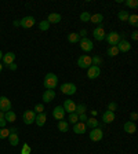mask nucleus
<instances>
[{"mask_svg": "<svg viewBox=\"0 0 138 154\" xmlns=\"http://www.w3.org/2000/svg\"><path fill=\"white\" fill-rule=\"evenodd\" d=\"M108 110H109V112H113V113H115V110H117V103L110 102L109 105H108Z\"/></svg>", "mask_w": 138, "mask_h": 154, "instance_id": "obj_39", "label": "nucleus"}, {"mask_svg": "<svg viewBox=\"0 0 138 154\" xmlns=\"http://www.w3.org/2000/svg\"><path fill=\"white\" fill-rule=\"evenodd\" d=\"M80 48L83 50V51H91L92 48H94V44H92V41L90 40V39H87V37H83V39H80Z\"/></svg>", "mask_w": 138, "mask_h": 154, "instance_id": "obj_10", "label": "nucleus"}, {"mask_svg": "<svg viewBox=\"0 0 138 154\" xmlns=\"http://www.w3.org/2000/svg\"><path fill=\"white\" fill-rule=\"evenodd\" d=\"M86 124L84 123H76V124H73V132L75 133H79V135H81V133H84L86 132Z\"/></svg>", "mask_w": 138, "mask_h": 154, "instance_id": "obj_18", "label": "nucleus"}, {"mask_svg": "<svg viewBox=\"0 0 138 154\" xmlns=\"http://www.w3.org/2000/svg\"><path fill=\"white\" fill-rule=\"evenodd\" d=\"M137 118H138V114L134 112V113H131V121H137Z\"/></svg>", "mask_w": 138, "mask_h": 154, "instance_id": "obj_45", "label": "nucleus"}, {"mask_svg": "<svg viewBox=\"0 0 138 154\" xmlns=\"http://www.w3.org/2000/svg\"><path fill=\"white\" fill-rule=\"evenodd\" d=\"M0 118H4V112L0 110Z\"/></svg>", "mask_w": 138, "mask_h": 154, "instance_id": "obj_47", "label": "nucleus"}, {"mask_svg": "<svg viewBox=\"0 0 138 154\" xmlns=\"http://www.w3.org/2000/svg\"><path fill=\"white\" fill-rule=\"evenodd\" d=\"M63 110H65V113H75L76 110V103L73 101H70V99H66L65 102H63Z\"/></svg>", "mask_w": 138, "mask_h": 154, "instance_id": "obj_11", "label": "nucleus"}, {"mask_svg": "<svg viewBox=\"0 0 138 154\" xmlns=\"http://www.w3.org/2000/svg\"><path fill=\"white\" fill-rule=\"evenodd\" d=\"M0 110L4 113L11 110V102L7 97H0Z\"/></svg>", "mask_w": 138, "mask_h": 154, "instance_id": "obj_8", "label": "nucleus"}, {"mask_svg": "<svg viewBox=\"0 0 138 154\" xmlns=\"http://www.w3.org/2000/svg\"><path fill=\"white\" fill-rule=\"evenodd\" d=\"M54 98H55V91L54 90H46L44 94H43V102L48 103V102H51Z\"/></svg>", "mask_w": 138, "mask_h": 154, "instance_id": "obj_16", "label": "nucleus"}, {"mask_svg": "<svg viewBox=\"0 0 138 154\" xmlns=\"http://www.w3.org/2000/svg\"><path fill=\"white\" fill-rule=\"evenodd\" d=\"M91 65H92V62H91V57L90 55H81L77 59V66L81 69H88Z\"/></svg>", "mask_w": 138, "mask_h": 154, "instance_id": "obj_4", "label": "nucleus"}, {"mask_svg": "<svg viewBox=\"0 0 138 154\" xmlns=\"http://www.w3.org/2000/svg\"><path fill=\"white\" fill-rule=\"evenodd\" d=\"M1 59H3L4 65H10V63H12L14 61H15V54H14V52H7V54L3 55Z\"/></svg>", "mask_w": 138, "mask_h": 154, "instance_id": "obj_20", "label": "nucleus"}, {"mask_svg": "<svg viewBox=\"0 0 138 154\" xmlns=\"http://www.w3.org/2000/svg\"><path fill=\"white\" fill-rule=\"evenodd\" d=\"M8 140H10V144H11V146H17L18 143H19V136H18L15 132H11V133L8 135Z\"/></svg>", "mask_w": 138, "mask_h": 154, "instance_id": "obj_22", "label": "nucleus"}, {"mask_svg": "<svg viewBox=\"0 0 138 154\" xmlns=\"http://www.w3.org/2000/svg\"><path fill=\"white\" fill-rule=\"evenodd\" d=\"M48 28H50V23H48V21H41L40 23H39V29L40 30H48Z\"/></svg>", "mask_w": 138, "mask_h": 154, "instance_id": "obj_36", "label": "nucleus"}, {"mask_svg": "<svg viewBox=\"0 0 138 154\" xmlns=\"http://www.w3.org/2000/svg\"><path fill=\"white\" fill-rule=\"evenodd\" d=\"M105 29L101 26V25H98L97 28L92 30V36H94V39L95 40H98V41H101V40H104L105 39Z\"/></svg>", "mask_w": 138, "mask_h": 154, "instance_id": "obj_9", "label": "nucleus"}, {"mask_svg": "<svg viewBox=\"0 0 138 154\" xmlns=\"http://www.w3.org/2000/svg\"><path fill=\"white\" fill-rule=\"evenodd\" d=\"M86 34H87V30H86V29H81L80 33H79V36H80V39H83V37H86Z\"/></svg>", "mask_w": 138, "mask_h": 154, "instance_id": "obj_42", "label": "nucleus"}, {"mask_svg": "<svg viewBox=\"0 0 138 154\" xmlns=\"http://www.w3.org/2000/svg\"><path fill=\"white\" fill-rule=\"evenodd\" d=\"M131 39L132 40H138V32L137 30H134V32L131 33Z\"/></svg>", "mask_w": 138, "mask_h": 154, "instance_id": "obj_43", "label": "nucleus"}, {"mask_svg": "<svg viewBox=\"0 0 138 154\" xmlns=\"http://www.w3.org/2000/svg\"><path fill=\"white\" fill-rule=\"evenodd\" d=\"M102 121L105 123V124L113 123V121H115V113H113V112H109V110H106V112L102 114Z\"/></svg>", "mask_w": 138, "mask_h": 154, "instance_id": "obj_15", "label": "nucleus"}, {"mask_svg": "<svg viewBox=\"0 0 138 154\" xmlns=\"http://www.w3.org/2000/svg\"><path fill=\"white\" fill-rule=\"evenodd\" d=\"M90 17H91V15H90L87 11L81 12V14H80V21H81V22H90Z\"/></svg>", "mask_w": 138, "mask_h": 154, "instance_id": "obj_33", "label": "nucleus"}, {"mask_svg": "<svg viewBox=\"0 0 138 154\" xmlns=\"http://www.w3.org/2000/svg\"><path fill=\"white\" fill-rule=\"evenodd\" d=\"M106 54H108L109 57H116V55H119V50H117L116 46H110L109 48L106 50Z\"/></svg>", "mask_w": 138, "mask_h": 154, "instance_id": "obj_28", "label": "nucleus"}, {"mask_svg": "<svg viewBox=\"0 0 138 154\" xmlns=\"http://www.w3.org/2000/svg\"><path fill=\"white\" fill-rule=\"evenodd\" d=\"M52 117H54L55 120H58V121L63 120V117H65V110H63L62 106H57V107H54V110H52Z\"/></svg>", "mask_w": 138, "mask_h": 154, "instance_id": "obj_12", "label": "nucleus"}, {"mask_svg": "<svg viewBox=\"0 0 138 154\" xmlns=\"http://www.w3.org/2000/svg\"><path fill=\"white\" fill-rule=\"evenodd\" d=\"M8 135H10V129H7V128H0V139L8 138Z\"/></svg>", "mask_w": 138, "mask_h": 154, "instance_id": "obj_35", "label": "nucleus"}, {"mask_svg": "<svg viewBox=\"0 0 138 154\" xmlns=\"http://www.w3.org/2000/svg\"><path fill=\"white\" fill-rule=\"evenodd\" d=\"M86 127H90V128H97V127H98V121L95 120V118H87Z\"/></svg>", "mask_w": 138, "mask_h": 154, "instance_id": "obj_30", "label": "nucleus"}, {"mask_svg": "<svg viewBox=\"0 0 138 154\" xmlns=\"http://www.w3.org/2000/svg\"><path fill=\"white\" fill-rule=\"evenodd\" d=\"M19 25H21L22 28H25V29L32 28V26L34 25V18L33 17H25V18H22V19L19 21Z\"/></svg>", "mask_w": 138, "mask_h": 154, "instance_id": "obj_13", "label": "nucleus"}, {"mask_svg": "<svg viewBox=\"0 0 138 154\" xmlns=\"http://www.w3.org/2000/svg\"><path fill=\"white\" fill-rule=\"evenodd\" d=\"M117 17H119L120 21H124V22H126L127 19H128V17H130V14L127 11H119V15H117Z\"/></svg>", "mask_w": 138, "mask_h": 154, "instance_id": "obj_32", "label": "nucleus"}, {"mask_svg": "<svg viewBox=\"0 0 138 154\" xmlns=\"http://www.w3.org/2000/svg\"><path fill=\"white\" fill-rule=\"evenodd\" d=\"M86 105H83V103H80V105H76V110H75V113L76 114H84L86 113Z\"/></svg>", "mask_w": 138, "mask_h": 154, "instance_id": "obj_29", "label": "nucleus"}, {"mask_svg": "<svg viewBox=\"0 0 138 154\" xmlns=\"http://www.w3.org/2000/svg\"><path fill=\"white\" fill-rule=\"evenodd\" d=\"M124 4H126L127 7H131V8H137V7H138V1H137V0H126V1H124Z\"/></svg>", "mask_w": 138, "mask_h": 154, "instance_id": "obj_34", "label": "nucleus"}, {"mask_svg": "<svg viewBox=\"0 0 138 154\" xmlns=\"http://www.w3.org/2000/svg\"><path fill=\"white\" fill-rule=\"evenodd\" d=\"M68 41L69 43H72V44H75L77 41H80V36L79 33H69L68 34Z\"/></svg>", "mask_w": 138, "mask_h": 154, "instance_id": "obj_26", "label": "nucleus"}, {"mask_svg": "<svg viewBox=\"0 0 138 154\" xmlns=\"http://www.w3.org/2000/svg\"><path fill=\"white\" fill-rule=\"evenodd\" d=\"M8 68L11 69V70H17V65L12 62V63H10V65H8Z\"/></svg>", "mask_w": 138, "mask_h": 154, "instance_id": "obj_46", "label": "nucleus"}, {"mask_svg": "<svg viewBox=\"0 0 138 154\" xmlns=\"http://www.w3.org/2000/svg\"><path fill=\"white\" fill-rule=\"evenodd\" d=\"M15 118H17V114L14 113L12 110H10V112L4 113V120L8 121V123H14V121H15Z\"/></svg>", "mask_w": 138, "mask_h": 154, "instance_id": "obj_24", "label": "nucleus"}, {"mask_svg": "<svg viewBox=\"0 0 138 154\" xmlns=\"http://www.w3.org/2000/svg\"><path fill=\"white\" fill-rule=\"evenodd\" d=\"M105 40L108 41V44H110V46H117L119 41L121 40V36L117 32H110V33L105 34Z\"/></svg>", "mask_w": 138, "mask_h": 154, "instance_id": "obj_2", "label": "nucleus"}, {"mask_svg": "<svg viewBox=\"0 0 138 154\" xmlns=\"http://www.w3.org/2000/svg\"><path fill=\"white\" fill-rule=\"evenodd\" d=\"M58 129H59L61 132H68V129H69V123H68V121H63V120L58 121Z\"/></svg>", "mask_w": 138, "mask_h": 154, "instance_id": "obj_25", "label": "nucleus"}, {"mask_svg": "<svg viewBox=\"0 0 138 154\" xmlns=\"http://www.w3.org/2000/svg\"><path fill=\"white\" fill-rule=\"evenodd\" d=\"M6 124H7V121L4 118H0V128H6Z\"/></svg>", "mask_w": 138, "mask_h": 154, "instance_id": "obj_44", "label": "nucleus"}, {"mask_svg": "<svg viewBox=\"0 0 138 154\" xmlns=\"http://www.w3.org/2000/svg\"><path fill=\"white\" fill-rule=\"evenodd\" d=\"M61 14H57V12H52V14H50L48 15V18H47V21H48V23L51 25V23H58L61 22Z\"/></svg>", "mask_w": 138, "mask_h": 154, "instance_id": "obj_21", "label": "nucleus"}, {"mask_svg": "<svg viewBox=\"0 0 138 154\" xmlns=\"http://www.w3.org/2000/svg\"><path fill=\"white\" fill-rule=\"evenodd\" d=\"M99 74H101V69H99V66H94V65H91L90 68L87 69V77L91 79V80L97 79Z\"/></svg>", "mask_w": 138, "mask_h": 154, "instance_id": "obj_7", "label": "nucleus"}, {"mask_svg": "<svg viewBox=\"0 0 138 154\" xmlns=\"http://www.w3.org/2000/svg\"><path fill=\"white\" fill-rule=\"evenodd\" d=\"M61 92L62 94H65V95H73V94H76V86L73 84V83H63L62 86H61Z\"/></svg>", "mask_w": 138, "mask_h": 154, "instance_id": "obj_3", "label": "nucleus"}, {"mask_svg": "<svg viewBox=\"0 0 138 154\" xmlns=\"http://www.w3.org/2000/svg\"><path fill=\"white\" fill-rule=\"evenodd\" d=\"M21 154H30V146H29L28 143H23V144H22Z\"/></svg>", "mask_w": 138, "mask_h": 154, "instance_id": "obj_37", "label": "nucleus"}, {"mask_svg": "<svg viewBox=\"0 0 138 154\" xmlns=\"http://www.w3.org/2000/svg\"><path fill=\"white\" fill-rule=\"evenodd\" d=\"M123 128H124V132L130 133V135L135 133V131H137V127H135V124H134V121H127Z\"/></svg>", "mask_w": 138, "mask_h": 154, "instance_id": "obj_17", "label": "nucleus"}, {"mask_svg": "<svg viewBox=\"0 0 138 154\" xmlns=\"http://www.w3.org/2000/svg\"><path fill=\"white\" fill-rule=\"evenodd\" d=\"M79 121L80 123H83V121H87V114H79Z\"/></svg>", "mask_w": 138, "mask_h": 154, "instance_id": "obj_41", "label": "nucleus"}, {"mask_svg": "<svg viewBox=\"0 0 138 154\" xmlns=\"http://www.w3.org/2000/svg\"><path fill=\"white\" fill-rule=\"evenodd\" d=\"M102 19H104V17L101 15V14H94V15L90 17V22L94 23V25H101Z\"/></svg>", "mask_w": 138, "mask_h": 154, "instance_id": "obj_23", "label": "nucleus"}, {"mask_svg": "<svg viewBox=\"0 0 138 154\" xmlns=\"http://www.w3.org/2000/svg\"><path fill=\"white\" fill-rule=\"evenodd\" d=\"M1 69H3V65H1V63H0V72H1Z\"/></svg>", "mask_w": 138, "mask_h": 154, "instance_id": "obj_50", "label": "nucleus"}, {"mask_svg": "<svg viewBox=\"0 0 138 154\" xmlns=\"http://www.w3.org/2000/svg\"><path fill=\"white\" fill-rule=\"evenodd\" d=\"M43 110H44V106H43V105H41V103H37V105H36V106H34V113H43Z\"/></svg>", "mask_w": 138, "mask_h": 154, "instance_id": "obj_38", "label": "nucleus"}, {"mask_svg": "<svg viewBox=\"0 0 138 154\" xmlns=\"http://www.w3.org/2000/svg\"><path fill=\"white\" fill-rule=\"evenodd\" d=\"M19 25V21H14V26H18Z\"/></svg>", "mask_w": 138, "mask_h": 154, "instance_id": "obj_48", "label": "nucleus"}, {"mask_svg": "<svg viewBox=\"0 0 138 154\" xmlns=\"http://www.w3.org/2000/svg\"><path fill=\"white\" fill-rule=\"evenodd\" d=\"M117 50H119V52H127L131 50V44L128 43L127 40H120L119 41V44H117Z\"/></svg>", "mask_w": 138, "mask_h": 154, "instance_id": "obj_14", "label": "nucleus"}, {"mask_svg": "<svg viewBox=\"0 0 138 154\" xmlns=\"http://www.w3.org/2000/svg\"><path fill=\"white\" fill-rule=\"evenodd\" d=\"M127 22L130 23L131 26H134V28H135V26H138V15H137V14H132V15H130V17H128V19H127Z\"/></svg>", "mask_w": 138, "mask_h": 154, "instance_id": "obj_27", "label": "nucleus"}, {"mask_svg": "<svg viewBox=\"0 0 138 154\" xmlns=\"http://www.w3.org/2000/svg\"><path fill=\"white\" fill-rule=\"evenodd\" d=\"M34 118H36V113H34L33 110H26V112H23L22 120L26 125H30L32 123H34Z\"/></svg>", "mask_w": 138, "mask_h": 154, "instance_id": "obj_5", "label": "nucleus"}, {"mask_svg": "<svg viewBox=\"0 0 138 154\" xmlns=\"http://www.w3.org/2000/svg\"><path fill=\"white\" fill-rule=\"evenodd\" d=\"M104 136V132L101 128H92L91 132H90V139H91L92 142H99Z\"/></svg>", "mask_w": 138, "mask_h": 154, "instance_id": "obj_6", "label": "nucleus"}, {"mask_svg": "<svg viewBox=\"0 0 138 154\" xmlns=\"http://www.w3.org/2000/svg\"><path fill=\"white\" fill-rule=\"evenodd\" d=\"M1 58H3V52L0 51V59H1Z\"/></svg>", "mask_w": 138, "mask_h": 154, "instance_id": "obj_49", "label": "nucleus"}, {"mask_svg": "<svg viewBox=\"0 0 138 154\" xmlns=\"http://www.w3.org/2000/svg\"><path fill=\"white\" fill-rule=\"evenodd\" d=\"M69 123H72V124L79 123V114H76V113H70V114H69Z\"/></svg>", "mask_w": 138, "mask_h": 154, "instance_id": "obj_31", "label": "nucleus"}, {"mask_svg": "<svg viewBox=\"0 0 138 154\" xmlns=\"http://www.w3.org/2000/svg\"><path fill=\"white\" fill-rule=\"evenodd\" d=\"M91 62L94 63V66H99V63H101V58H99V57L91 58Z\"/></svg>", "mask_w": 138, "mask_h": 154, "instance_id": "obj_40", "label": "nucleus"}, {"mask_svg": "<svg viewBox=\"0 0 138 154\" xmlns=\"http://www.w3.org/2000/svg\"><path fill=\"white\" fill-rule=\"evenodd\" d=\"M46 120H47V116H46V113L43 112V113L36 114V118H34V123H36V124H37L39 127H43L44 124H46Z\"/></svg>", "mask_w": 138, "mask_h": 154, "instance_id": "obj_19", "label": "nucleus"}, {"mask_svg": "<svg viewBox=\"0 0 138 154\" xmlns=\"http://www.w3.org/2000/svg\"><path fill=\"white\" fill-rule=\"evenodd\" d=\"M43 84H44V87H46L47 90H54L58 86V77L54 73H47Z\"/></svg>", "mask_w": 138, "mask_h": 154, "instance_id": "obj_1", "label": "nucleus"}]
</instances>
